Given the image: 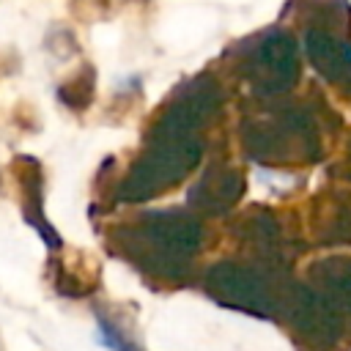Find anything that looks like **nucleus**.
Returning <instances> with one entry per match:
<instances>
[{
    "mask_svg": "<svg viewBox=\"0 0 351 351\" xmlns=\"http://www.w3.org/2000/svg\"><path fill=\"white\" fill-rule=\"evenodd\" d=\"M206 291L214 302L261 318H269L277 310L266 274L247 263H233V261L214 263L206 271Z\"/></svg>",
    "mask_w": 351,
    "mask_h": 351,
    "instance_id": "3",
    "label": "nucleus"
},
{
    "mask_svg": "<svg viewBox=\"0 0 351 351\" xmlns=\"http://www.w3.org/2000/svg\"><path fill=\"white\" fill-rule=\"evenodd\" d=\"M315 233L324 239V244L351 241V195L340 192L332 195L329 203H324L315 219Z\"/></svg>",
    "mask_w": 351,
    "mask_h": 351,
    "instance_id": "9",
    "label": "nucleus"
},
{
    "mask_svg": "<svg viewBox=\"0 0 351 351\" xmlns=\"http://www.w3.org/2000/svg\"><path fill=\"white\" fill-rule=\"evenodd\" d=\"M244 192V181L230 167H208L197 184L189 189V203L200 208L203 214H219L228 211Z\"/></svg>",
    "mask_w": 351,
    "mask_h": 351,
    "instance_id": "7",
    "label": "nucleus"
},
{
    "mask_svg": "<svg viewBox=\"0 0 351 351\" xmlns=\"http://www.w3.org/2000/svg\"><path fill=\"white\" fill-rule=\"evenodd\" d=\"M296 74H299L296 47L282 33L263 38L250 60V80L261 93H280L291 88Z\"/></svg>",
    "mask_w": 351,
    "mask_h": 351,
    "instance_id": "5",
    "label": "nucleus"
},
{
    "mask_svg": "<svg viewBox=\"0 0 351 351\" xmlns=\"http://www.w3.org/2000/svg\"><path fill=\"white\" fill-rule=\"evenodd\" d=\"M247 145H250V151H252L258 159H266V162L291 159V156H296V154H293L296 148H302L307 156L315 154L313 129H310V123H307L304 118H296V115L280 118L277 123L258 126L255 132H250Z\"/></svg>",
    "mask_w": 351,
    "mask_h": 351,
    "instance_id": "6",
    "label": "nucleus"
},
{
    "mask_svg": "<svg viewBox=\"0 0 351 351\" xmlns=\"http://www.w3.org/2000/svg\"><path fill=\"white\" fill-rule=\"evenodd\" d=\"M200 222L184 211H154L145 214L129 230V252L145 269L173 277L189 266L200 247Z\"/></svg>",
    "mask_w": 351,
    "mask_h": 351,
    "instance_id": "2",
    "label": "nucleus"
},
{
    "mask_svg": "<svg viewBox=\"0 0 351 351\" xmlns=\"http://www.w3.org/2000/svg\"><path fill=\"white\" fill-rule=\"evenodd\" d=\"M310 285L337 302L351 296V258L329 255L310 266Z\"/></svg>",
    "mask_w": 351,
    "mask_h": 351,
    "instance_id": "8",
    "label": "nucleus"
},
{
    "mask_svg": "<svg viewBox=\"0 0 351 351\" xmlns=\"http://www.w3.org/2000/svg\"><path fill=\"white\" fill-rule=\"evenodd\" d=\"M291 315H293V326L313 340L315 346H329L337 340L340 329H343V313H340V302L315 291L313 285H302L293 291V302H291Z\"/></svg>",
    "mask_w": 351,
    "mask_h": 351,
    "instance_id": "4",
    "label": "nucleus"
},
{
    "mask_svg": "<svg viewBox=\"0 0 351 351\" xmlns=\"http://www.w3.org/2000/svg\"><path fill=\"white\" fill-rule=\"evenodd\" d=\"M217 90L211 82L200 80L186 88L156 123L145 154L134 162L129 176L123 178L118 197L121 200H145L176 181H181L200 159V137L197 126L214 112Z\"/></svg>",
    "mask_w": 351,
    "mask_h": 351,
    "instance_id": "1",
    "label": "nucleus"
}]
</instances>
